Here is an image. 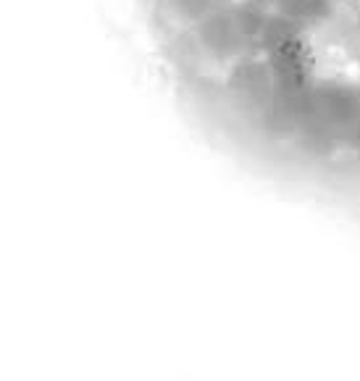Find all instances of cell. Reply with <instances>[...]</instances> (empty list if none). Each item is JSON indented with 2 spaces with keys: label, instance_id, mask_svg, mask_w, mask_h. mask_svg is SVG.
I'll return each instance as SVG.
<instances>
[]
</instances>
